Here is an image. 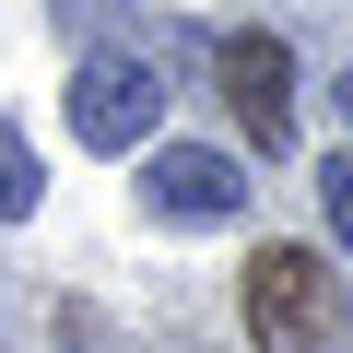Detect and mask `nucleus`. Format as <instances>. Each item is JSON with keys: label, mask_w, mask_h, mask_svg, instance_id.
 <instances>
[{"label": "nucleus", "mask_w": 353, "mask_h": 353, "mask_svg": "<svg viewBox=\"0 0 353 353\" xmlns=\"http://www.w3.org/2000/svg\"><path fill=\"white\" fill-rule=\"evenodd\" d=\"M153 118H165V71L141 48H83V71H71V141L83 153H141Z\"/></svg>", "instance_id": "2"}, {"label": "nucleus", "mask_w": 353, "mask_h": 353, "mask_svg": "<svg viewBox=\"0 0 353 353\" xmlns=\"http://www.w3.org/2000/svg\"><path fill=\"white\" fill-rule=\"evenodd\" d=\"M141 201H153L165 224H236V212H248V165L212 153V141H153Z\"/></svg>", "instance_id": "4"}, {"label": "nucleus", "mask_w": 353, "mask_h": 353, "mask_svg": "<svg viewBox=\"0 0 353 353\" xmlns=\"http://www.w3.org/2000/svg\"><path fill=\"white\" fill-rule=\"evenodd\" d=\"M36 189H48V176H36V141L0 118V224H24V212H36Z\"/></svg>", "instance_id": "5"}, {"label": "nucleus", "mask_w": 353, "mask_h": 353, "mask_svg": "<svg viewBox=\"0 0 353 353\" xmlns=\"http://www.w3.org/2000/svg\"><path fill=\"white\" fill-rule=\"evenodd\" d=\"M48 12H59L71 36H94V48H118V24H130V0H48Z\"/></svg>", "instance_id": "7"}, {"label": "nucleus", "mask_w": 353, "mask_h": 353, "mask_svg": "<svg viewBox=\"0 0 353 353\" xmlns=\"http://www.w3.org/2000/svg\"><path fill=\"white\" fill-rule=\"evenodd\" d=\"M212 83H224V106H236V130H248L259 153H283V130H294V48H283L271 24H236V36H212Z\"/></svg>", "instance_id": "3"}, {"label": "nucleus", "mask_w": 353, "mask_h": 353, "mask_svg": "<svg viewBox=\"0 0 353 353\" xmlns=\"http://www.w3.org/2000/svg\"><path fill=\"white\" fill-rule=\"evenodd\" d=\"M318 224L353 248V153H330V165H318Z\"/></svg>", "instance_id": "6"}, {"label": "nucleus", "mask_w": 353, "mask_h": 353, "mask_svg": "<svg viewBox=\"0 0 353 353\" xmlns=\"http://www.w3.org/2000/svg\"><path fill=\"white\" fill-rule=\"evenodd\" d=\"M341 118H353V71H341Z\"/></svg>", "instance_id": "8"}, {"label": "nucleus", "mask_w": 353, "mask_h": 353, "mask_svg": "<svg viewBox=\"0 0 353 353\" xmlns=\"http://www.w3.org/2000/svg\"><path fill=\"white\" fill-rule=\"evenodd\" d=\"M236 306H248V341L259 353H341L353 341V283L318 248H259L248 283H236Z\"/></svg>", "instance_id": "1"}]
</instances>
